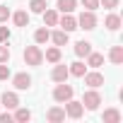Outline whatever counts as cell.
<instances>
[{
	"label": "cell",
	"instance_id": "19",
	"mask_svg": "<svg viewBox=\"0 0 123 123\" xmlns=\"http://www.w3.org/2000/svg\"><path fill=\"white\" fill-rule=\"evenodd\" d=\"M51 39H53L55 46H65V43H68V31H63V29H60V31H53Z\"/></svg>",
	"mask_w": 123,
	"mask_h": 123
},
{
	"label": "cell",
	"instance_id": "23",
	"mask_svg": "<svg viewBox=\"0 0 123 123\" xmlns=\"http://www.w3.org/2000/svg\"><path fill=\"white\" fill-rule=\"evenodd\" d=\"M104 24H106V29H111V31H116V29L121 27V17H118V15H109Z\"/></svg>",
	"mask_w": 123,
	"mask_h": 123
},
{
	"label": "cell",
	"instance_id": "29",
	"mask_svg": "<svg viewBox=\"0 0 123 123\" xmlns=\"http://www.w3.org/2000/svg\"><path fill=\"white\" fill-rule=\"evenodd\" d=\"M7 77H10V65L0 63V80H7Z\"/></svg>",
	"mask_w": 123,
	"mask_h": 123
},
{
	"label": "cell",
	"instance_id": "9",
	"mask_svg": "<svg viewBox=\"0 0 123 123\" xmlns=\"http://www.w3.org/2000/svg\"><path fill=\"white\" fill-rule=\"evenodd\" d=\"M12 85H15L17 89H29V87H31V77H29L27 73H17V75L12 77Z\"/></svg>",
	"mask_w": 123,
	"mask_h": 123
},
{
	"label": "cell",
	"instance_id": "21",
	"mask_svg": "<svg viewBox=\"0 0 123 123\" xmlns=\"http://www.w3.org/2000/svg\"><path fill=\"white\" fill-rule=\"evenodd\" d=\"M12 19H15V24H17V27H27V24H29V15H27L24 10L15 12V15H12Z\"/></svg>",
	"mask_w": 123,
	"mask_h": 123
},
{
	"label": "cell",
	"instance_id": "16",
	"mask_svg": "<svg viewBox=\"0 0 123 123\" xmlns=\"http://www.w3.org/2000/svg\"><path fill=\"white\" fill-rule=\"evenodd\" d=\"M41 15H43L46 27H55V24H58V12H55V10H43Z\"/></svg>",
	"mask_w": 123,
	"mask_h": 123
},
{
	"label": "cell",
	"instance_id": "20",
	"mask_svg": "<svg viewBox=\"0 0 123 123\" xmlns=\"http://www.w3.org/2000/svg\"><path fill=\"white\" fill-rule=\"evenodd\" d=\"M101 63H104V55H101V53H94V51H92V53L87 55V65H89V68H99Z\"/></svg>",
	"mask_w": 123,
	"mask_h": 123
},
{
	"label": "cell",
	"instance_id": "1",
	"mask_svg": "<svg viewBox=\"0 0 123 123\" xmlns=\"http://www.w3.org/2000/svg\"><path fill=\"white\" fill-rule=\"evenodd\" d=\"M24 63L27 65H41L43 63V51L39 48V46H27L24 48Z\"/></svg>",
	"mask_w": 123,
	"mask_h": 123
},
{
	"label": "cell",
	"instance_id": "25",
	"mask_svg": "<svg viewBox=\"0 0 123 123\" xmlns=\"http://www.w3.org/2000/svg\"><path fill=\"white\" fill-rule=\"evenodd\" d=\"M29 7H31V12L41 15V12L46 10V0H31V3H29Z\"/></svg>",
	"mask_w": 123,
	"mask_h": 123
},
{
	"label": "cell",
	"instance_id": "17",
	"mask_svg": "<svg viewBox=\"0 0 123 123\" xmlns=\"http://www.w3.org/2000/svg\"><path fill=\"white\" fill-rule=\"evenodd\" d=\"M43 58L48 60V63H60V48H58V46H53V48H48V51L43 53Z\"/></svg>",
	"mask_w": 123,
	"mask_h": 123
},
{
	"label": "cell",
	"instance_id": "3",
	"mask_svg": "<svg viewBox=\"0 0 123 123\" xmlns=\"http://www.w3.org/2000/svg\"><path fill=\"white\" fill-rule=\"evenodd\" d=\"M97 27V17H94V12L92 10H85L80 17H77V29H87V31H92Z\"/></svg>",
	"mask_w": 123,
	"mask_h": 123
},
{
	"label": "cell",
	"instance_id": "11",
	"mask_svg": "<svg viewBox=\"0 0 123 123\" xmlns=\"http://www.w3.org/2000/svg\"><path fill=\"white\" fill-rule=\"evenodd\" d=\"M68 65H55L53 68V73H51V77H53V82H65L68 80Z\"/></svg>",
	"mask_w": 123,
	"mask_h": 123
},
{
	"label": "cell",
	"instance_id": "31",
	"mask_svg": "<svg viewBox=\"0 0 123 123\" xmlns=\"http://www.w3.org/2000/svg\"><path fill=\"white\" fill-rule=\"evenodd\" d=\"M10 17V7H5V5H0V22H5Z\"/></svg>",
	"mask_w": 123,
	"mask_h": 123
},
{
	"label": "cell",
	"instance_id": "7",
	"mask_svg": "<svg viewBox=\"0 0 123 123\" xmlns=\"http://www.w3.org/2000/svg\"><path fill=\"white\" fill-rule=\"evenodd\" d=\"M0 104H3L5 109H17L19 106V97L15 92H3V97H0Z\"/></svg>",
	"mask_w": 123,
	"mask_h": 123
},
{
	"label": "cell",
	"instance_id": "6",
	"mask_svg": "<svg viewBox=\"0 0 123 123\" xmlns=\"http://www.w3.org/2000/svg\"><path fill=\"white\" fill-rule=\"evenodd\" d=\"M58 24L63 27V31H68V34L77 29V19H75L70 12H63V17H58Z\"/></svg>",
	"mask_w": 123,
	"mask_h": 123
},
{
	"label": "cell",
	"instance_id": "26",
	"mask_svg": "<svg viewBox=\"0 0 123 123\" xmlns=\"http://www.w3.org/2000/svg\"><path fill=\"white\" fill-rule=\"evenodd\" d=\"M10 60V48L5 43H0V63H7Z\"/></svg>",
	"mask_w": 123,
	"mask_h": 123
},
{
	"label": "cell",
	"instance_id": "15",
	"mask_svg": "<svg viewBox=\"0 0 123 123\" xmlns=\"http://www.w3.org/2000/svg\"><path fill=\"white\" fill-rule=\"evenodd\" d=\"M68 73H70V75H75V77H82V75L87 73V65H85V63H80V60H75V63L68 68Z\"/></svg>",
	"mask_w": 123,
	"mask_h": 123
},
{
	"label": "cell",
	"instance_id": "22",
	"mask_svg": "<svg viewBox=\"0 0 123 123\" xmlns=\"http://www.w3.org/2000/svg\"><path fill=\"white\" fill-rule=\"evenodd\" d=\"M77 5V0H58V10L60 12H73Z\"/></svg>",
	"mask_w": 123,
	"mask_h": 123
},
{
	"label": "cell",
	"instance_id": "5",
	"mask_svg": "<svg viewBox=\"0 0 123 123\" xmlns=\"http://www.w3.org/2000/svg\"><path fill=\"white\" fill-rule=\"evenodd\" d=\"M82 111H85L82 101H73V99H68V101H65V116H70V118H80V116H82Z\"/></svg>",
	"mask_w": 123,
	"mask_h": 123
},
{
	"label": "cell",
	"instance_id": "12",
	"mask_svg": "<svg viewBox=\"0 0 123 123\" xmlns=\"http://www.w3.org/2000/svg\"><path fill=\"white\" fill-rule=\"evenodd\" d=\"M89 53H92V43H89V41H77V43H75V55L87 58Z\"/></svg>",
	"mask_w": 123,
	"mask_h": 123
},
{
	"label": "cell",
	"instance_id": "28",
	"mask_svg": "<svg viewBox=\"0 0 123 123\" xmlns=\"http://www.w3.org/2000/svg\"><path fill=\"white\" fill-rule=\"evenodd\" d=\"M99 5H104L106 10H116L118 7V0H99Z\"/></svg>",
	"mask_w": 123,
	"mask_h": 123
},
{
	"label": "cell",
	"instance_id": "14",
	"mask_svg": "<svg viewBox=\"0 0 123 123\" xmlns=\"http://www.w3.org/2000/svg\"><path fill=\"white\" fill-rule=\"evenodd\" d=\"M101 118H104V123H121V111L118 109H106Z\"/></svg>",
	"mask_w": 123,
	"mask_h": 123
},
{
	"label": "cell",
	"instance_id": "10",
	"mask_svg": "<svg viewBox=\"0 0 123 123\" xmlns=\"http://www.w3.org/2000/svg\"><path fill=\"white\" fill-rule=\"evenodd\" d=\"M46 118H48L51 123H60V121H65V109H60V106H53V109H48Z\"/></svg>",
	"mask_w": 123,
	"mask_h": 123
},
{
	"label": "cell",
	"instance_id": "27",
	"mask_svg": "<svg viewBox=\"0 0 123 123\" xmlns=\"http://www.w3.org/2000/svg\"><path fill=\"white\" fill-rule=\"evenodd\" d=\"M82 7H85V10H92V12H94V10L99 7V0H82Z\"/></svg>",
	"mask_w": 123,
	"mask_h": 123
},
{
	"label": "cell",
	"instance_id": "2",
	"mask_svg": "<svg viewBox=\"0 0 123 123\" xmlns=\"http://www.w3.org/2000/svg\"><path fill=\"white\" fill-rule=\"evenodd\" d=\"M53 99H55L58 104H65L68 99H73V87L65 85V82H58V87L53 89Z\"/></svg>",
	"mask_w": 123,
	"mask_h": 123
},
{
	"label": "cell",
	"instance_id": "4",
	"mask_svg": "<svg viewBox=\"0 0 123 123\" xmlns=\"http://www.w3.org/2000/svg\"><path fill=\"white\" fill-rule=\"evenodd\" d=\"M99 104H101V97H99V92H97V89L85 92V97H82V106H85V109L94 111V109H99Z\"/></svg>",
	"mask_w": 123,
	"mask_h": 123
},
{
	"label": "cell",
	"instance_id": "32",
	"mask_svg": "<svg viewBox=\"0 0 123 123\" xmlns=\"http://www.w3.org/2000/svg\"><path fill=\"white\" fill-rule=\"evenodd\" d=\"M0 121H3V123H12V121H15V118H12V116H10V113H0Z\"/></svg>",
	"mask_w": 123,
	"mask_h": 123
},
{
	"label": "cell",
	"instance_id": "30",
	"mask_svg": "<svg viewBox=\"0 0 123 123\" xmlns=\"http://www.w3.org/2000/svg\"><path fill=\"white\" fill-rule=\"evenodd\" d=\"M7 39H10V29L7 27H0V43H5Z\"/></svg>",
	"mask_w": 123,
	"mask_h": 123
},
{
	"label": "cell",
	"instance_id": "24",
	"mask_svg": "<svg viewBox=\"0 0 123 123\" xmlns=\"http://www.w3.org/2000/svg\"><path fill=\"white\" fill-rule=\"evenodd\" d=\"M12 118H15V121H19V123H27V121L31 118V111H29V109H19V106H17V113H15Z\"/></svg>",
	"mask_w": 123,
	"mask_h": 123
},
{
	"label": "cell",
	"instance_id": "13",
	"mask_svg": "<svg viewBox=\"0 0 123 123\" xmlns=\"http://www.w3.org/2000/svg\"><path fill=\"white\" fill-rule=\"evenodd\" d=\"M109 60H111L113 65H121L123 63V46H113L109 51Z\"/></svg>",
	"mask_w": 123,
	"mask_h": 123
},
{
	"label": "cell",
	"instance_id": "18",
	"mask_svg": "<svg viewBox=\"0 0 123 123\" xmlns=\"http://www.w3.org/2000/svg\"><path fill=\"white\" fill-rule=\"evenodd\" d=\"M48 39H51V31H48L46 27H41V29L34 31V41H36V43H46Z\"/></svg>",
	"mask_w": 123,
	"mask_h": 123
},
{
	"label": "cell",
	"instance_id": "8",
	"mask_svg": "<svg viewBox=\"0 0 123 123\" xmlns=\"http://www.w3.org/2000/svg\"><path fill=\"white\" fill-rule=\"evenodd\" d=\"M82 77H85V85H89L92 89H97V87L104 85V75L101 73H85Z\"/></svg>",
	"mask_w": 123,
	"mask_h": 123
}]
</instances>
